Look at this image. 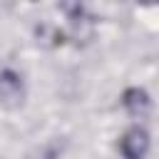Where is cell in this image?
<instances>
[{
	"label": "cell",
	"instance_id": "obj_3",
	"mask_svg": "<svg viewBox=\"0 0 159 159\" xmlns=\"http://www.w3.org/2000/svg\"><path fill=\"white\" fill-rule=\"evenodd\" d=\"M122 107L132 119H144L152 112V97L144 87H127L122 92Z\"/></svg>",
	"mask_w": 159,
	"mask_h": 159
},
{
	"label": "cell",
	"instance_id": "obj_4",
	"mask_svg": "<svg viewBox=\"0 0 159 159\" xmlns=\"http://www.w3.org/2000/svg\"><path fill=\"white\" fill-rule=\"evenodd\" d=\"M65 147H67V142L62 137H52V139L37 144L32 152H27L25 159H60L65 154Z\"/></svg>",
	"mask_w": 159,
	"mask_h": 159
},
{
	"label": "cell",
	"instance_id": "obj_2",
	"mask_svg": "<svg viewBox=\"0 0 159 159\" xmlns=\"http://www.w3.org/2000/svg\"><path fill=\"white\" fill-rule=\"evenodd\" d=\"M25 82L15 70H2L0 72V107L5 109H20L25 104Z\"/></svg>",
	"mask_w": 159,
	"mask_h": 159
},
{
	"label": "cell",
	"instance_id": "obj_1",
	"mask_svg": "<svg viewBox=\"0 0 159 159\" xmlns=\"http://www.w3.org/2000/svg\"><path fill=\"white\" fill-rule=\"evenodd\" d=\"M117 149L124 159H144L152 149V134L142 124H132L117 142Z\"/></svg>",
	"mask_w": 159,
	"mask_h": 159
},
{
	"label": "cell",
	"instance_id": "obj_6",
	"mask_svg": "<svg viewBox=\"0 0 159 159\" xmlns=\"http://www.w3.org/2000/svg\"><path fill=\"white\" fill-rule=\"evenodd\" d=\"M139 5H144V7H157L159 5V0H137Z\"/></svg>",
	"mask_w": 159,
	"mask_h": 159
},
{
	"label": "cell",
	"instance_id": "obj_5",
	"mask_svg": "<svg viewBox=\"0 0 159 159\" xmlns=\"http://www.w3.org/2000/svg\"><path fill=\"white\" fill-rule=\"evenodd\" d=\"M57 7L62 10V15H65L70 22L84 15V5H82V0H57Z\"/></svg>",
	"mask_w": 159,
	"mask_h": 159
}]
</instances>
